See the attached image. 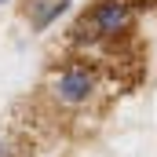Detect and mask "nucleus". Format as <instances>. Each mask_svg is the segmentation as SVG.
Here are the masks:
<instances>
[{
	"label": "nucleus",
	"instance_id": "f257e3e1",
	"mask_svg": "<svg viewBox=\"0 0 157 157\" xmlns=\"http://www.w3.org/2000/svg\"><path fill=\"white\" fill-rule=\"evenodd\" d=\"M135 26V4L132 0H95L80 22L70 29V40L77 44H95V40H113Z\"/></svg>",
	"mask_w": 157,
	"mask_h": 157
},
{
	"label": "nucleus",
	"instance_id": "f03ea898",
	"mask_svg": "<svg viewBox=\"0 0 157 157\" xmlns=\"http://www.w3.org/2000/svg\"><path fill=\"white\" fill-rule=\"evenodd\" d=\"M48 95H51V102L62 106V110H80V106L95 102V95H99V73H95L88 62H70V66H62L59 73H51Z\"/></svg>",
	"mask_w": 157,
	"mask_h": 157
},
{
	"label": "nucleus",
	"instance_id": "7ed1b4c3",
	"mask_svg": "<svg viewBox=\"0 0 157 157\" xmlns=\"http://www.w3.org/2000/svg\"><path fill=\"white\" fill-rule=\"evenodd\" d=\"M70 11V0H29L26 7V22L33 33H44L51 22H59L62 15Z\"/></svg>",
	"mask_w": 157,
	"mask_h": 157
},
{
	"label": "nucleus",
	"instance_id": "20e7f679",
	"mask_svg": "<svg viewBox=\"0 0 157 157\" xmlns=\"http://www.w3.org/2000/svg\"><path fill=\"white\" fill-rule=\"evenodd\" d=\"M0 157H18V150H15L7 139H0Z\"/></svg>",
	"mask_w": 157,
	"mask_h": 157
},
{
	"label": "nucleus",
	"instance_id": "39448f33",
	"mask_svg": "<svg viewBox=\"0 0 157 157\" xmlns=\"http://www.w3.org/2000/svg\"><path fill=\"white\" fill-rule=\"evenodd\" d=\"M7 4H11V0H0V7H7Z\"/></svg>",
	"mask_w": 157,
	"mask_h": 157
}]
</instances>
